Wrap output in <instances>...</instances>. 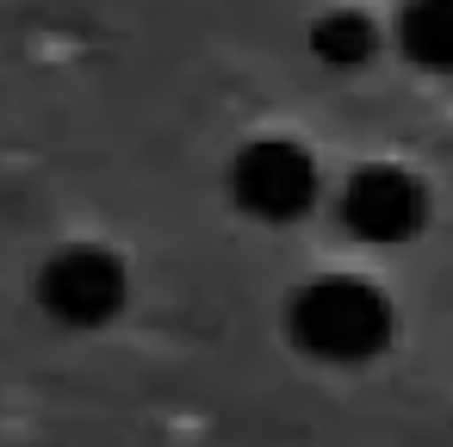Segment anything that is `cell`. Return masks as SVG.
<instances>
[{"label": "cell", "mask_w": 453, "mask_h": 447, "mask_svg": "<svg viewBox=\"0 0 453 447\" xmlns=\"http://www.w3.org/2000/svg\"><path fill=\"white\" fill-rule=\"evenodd\" d=\"M286 335L304 360L366 366L391 348L397 311H391L385 286L366 274H317L286 298Z\"/></svg>", "instance_id": "1"}, {"label": "cell", "mask_w": 453, "mask_h": 447, "mask_svg": "<svg viewBox=\"0 0 453 447\" xmlns=\"http://www.w3.org/2000/svg\"><path fill=\"white\" fill-rule=\"evenodd\" d=\"M224 187H230V205L242 218H255V224H298L317 205L323 174H317L304 143H292V137H249L230 156Z\"/></svg>", "instance_id": "2"}, {"label": "cell", "mask_w": 453, "mask_h": 447, "mask_svg": "<svg viewBox=\"0 0 453 447\" xmlns=\"http://www.w3.org/2000/svg\"><path fill=\"white\" fill-rule=\"evenodd\" d=\"M342 224L366 249H403L428 224V187L403 162H366L342 181Z\"/></svg>", "instance_id": "3"}, {"label": "cell", "mask_w": 453, "mask_h": 447, "mask_svg": "<svg viewBox=\"0 0 453 447\" xmlns=\"http://www.w3.org/2000/svg\"><path fill=\"white\" fill-rule=\"evenodd\" d=\"M125 292H131L125 261L106 255L100 243L57 249L50 267H44V280H38L44 311H50L57 323H69V329H100V323H112V317L125 311Z\"/></svg>", "instance_id": "4"}, {"label": "cell", "mask_w": 453, "mask_h": 447, "mask_svg": "<svg viewBox=\"0 0 453 447\" xmlns=\"http://www.w3.org/2000/svg\"><path fill=\"white\" fill-rule=\"evenodd\" d=\"M379 26L360 13V7H329L311 19V57L335 75H354V69H372L379 63Z\"/></svg>", "instance_id": "5"}, {"label": "cell", "mask_w": 453, "mask_h": 447, "mask_svg": "<svg viewBox=\"0 0 453 447\" xmlns=\"http://www.w3.org/2000/svg\"><path fill=\"white\" fill-rule=\"evenodd\" d=\"M397 44L410 63L453 75V0H410L397 19Z\"/></svg>", "instance_id": "6"}]
</instances>
